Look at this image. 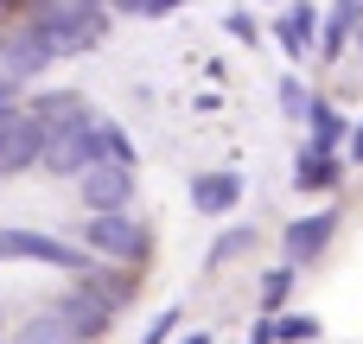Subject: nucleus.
Masks as SVG:
<instances>
[{
  "label": "nucleus",
  "instance_id": "nucleus-1",
  "mask_svg": "<svg viewBox=\"0 0 363 344\" xmlns=\"http://www.w3.org/2000/svg\"><path fill=\"white\" fill-rule=\"evenodd\" d=\"M26 32L45 45V57H77V51H96L108 38V6H83V0H57V6H32Z\"/></svg>",
  "mask_w": 363,
  "mask_h": 344
},
{
  "label": "nucleus",
  "instance_id": "nucleus-2",
  "mask_svg": "<svg viewBox=\"0 0 363 344\" xmlns=\"http://www.w3.org/2000/svg\"><path fill=\"white\" fill-rule=\"evenodd\" d=\"M96 160H102V128H96L89 109L70 115V121H51V128H45V153H38V166H45L51 179H83Z\"/></svg>",
  "mask_w": 363,
  "mask_h": 344
},
{
  "label": "nucleus",
  "instance_id": "nucleus-3",
  "mask_svg": "<svg viewBox=\"0 0 363 344\" xmlns=\"http://www.w3.org/2000/svg\"><path fill=\"white\" fill-rule=\"evenodd\" d=\"M0 262H45V268H70L83 274L89 268V249H70L45 230H0Z\"/></svg>",
  "mask_w": 363,
  "mask_h": 344
},
{
  "label": "nucleus",
  "instance_id": "nucleus-4",
  "mask_svg": "<svg viewBox=\"0 0 363 344\" xmlns=\"http://www.w3.org/2000/svg\"><path fill=\"white\" fill-rule=\"evenodd\" d=\"M83 249L89 255H108V262H128V268H140L147 262V230L134 223V217H89V230H83Z\"/></svg>",
  "mask_w": 363,
  "mask_h": 344
},
{
  "label": "nucleus",
  "instance_id": "nucleus-5",
  "mask_svg": "<svg viewBox=\"0 0 363 344\" xmlns=\"http://www.w3.org/2000/svg\"><path fill=\"white\" fill-rule=\"evenodd\" d=\"M128 198H134V172H128V166L96 160V166L83 172V204H89V217H121Z\"/></svg>",
  "mask_w": 363,
  "mask_h": 344
},
{
  "label": "nucleus",
  "instance_id": "nucleus-6",
  "mask_svg": "<svg viewBox=\"0 0 363 344\" xmlns=\"http://www.w3.org/2000/svg\"><path fill=\"white\" fill-rule=\"evenodd\" d=\"M38 153H45V121H32L26 109L0 128V179H13V172H26V166H38Z\"/></svg>",
  "mask_w": 363,
  "mask_h": 344
},
{
  "label": "nucleus",
  "instance_id": "nucleus-7",
  "mask_svg": "<svg viewBox=\"0 0 363 344\" xmlns=\"http://www.w3.org/2000/svg\"><path fill=\"white\" fill-rule=\"evenodd\" d=\"M338 223H345L338 211H313V217L287 223V243H281V249H287V268H300V262H319V255H325V243L338 236Z\"/></svg>",
  "mask_w": 363,
  "mask_h": 344
},
{
  "label": "nucleus",
  "instance_id": "nucleus-8",
  "mask_svg": "<svg viewBox=\"0 0 363 344\" xmlns=\"http://www.w3.org/2000/svg\"><path fill=\"white\" fill-rule=\"evenodd\" d=\"M38 70H51L45 45H38L26 26H6V32H0V77H6V83H26V77H38Z\"/></svg>",
  "mask_w": 363,
  "mask_h": 344
},
{
  "label": "nucleus",
  "instance_id": "nucleus-9",
  "mask_svg": "<svg viewBox=\"0 0 363 344\" xmlns=\"http://www.w3.org/2000/svg\"><path fill=\"white\" fill-rule=\"evenodd\" d=\"M242 192H249V185H242L236 172H198V179H191V204H198L204 217L236 211V204H242Z\"/></svg>",
  "mask_w": 363,
  "mask_h": 344
},
{
  "label": "nucleus",
  "instance_id": "nucleus-10",
  "mask_svg": "<svg viewBox=\"0 0 363 344\" xmlns=\"http://www.w3.org/2000/svg\"><path fill=\"white\" fill-rule=\"evenodd\" d=\"M281 45H287V57H306L319 45V6H287L281 13Z\"/></svg>",
  "mask_w": 363,
  "mask_h": 344
},
{
  "label": "nucleus",
  "instance_id": "nucleus-11",
  "mask_svg": "<svg viewBox=\"0 0 363 344\" xmlns=\"http://www.w3.org/2000/svg\"><path fill=\"white\" fill-rule=\"evenodd\" d=\"M306 121H313V140H306V153H319V160H332V147H338V140L351 134V128H345V115H338L332 102H319V96H313Z\"/></svg>",
  "mask_w": 363,
  "mask_h": 344
},
{
  "label": "nucleus",
  "instance_id": "nucleus-12",
  "mask_svg": "<svg viewBox=\"0 0 363 344\" xmlns=\"http://www.w3.org/2000/svg\"><path fill=\"white\" fill-rule=\"evenodd\" d=\"M338 179H345V166H338V160H319V153H306V147H300V166H294V185H300V192H332Z\"/></svg>",
  "mask_w": 363,
  "mask_h": 344
},
{
  "label": "nucleus",
  "instance_id": "nucleus-13",
  "mask_svg": "<svg viewBox=\"0 0 363 344\" xmlns=\"http://www.w3.org/2000/svg\"><path fill=\"white\" fill-rule=\"evenodd\" d=\"M6 344H83V338H77L57 313H38V319H26V332H19V338H6Z\"/></svg>",
  "mask_w": 363,
  "mask_h": 344
},
{
  "label": "nucleus",
  "instance_id": "nucleus-14",
  "mask_svg": "<svg viewBox=\"0 0 363 344\" xmlns=\"http://www.w3.org/2000/svg\"><path fill=\"white\" fill-rule=\"evenodd\" d=\"M96 128H102V160H108V166H128V172H134V147H128V128H121V121H96Z\"/></svg>",
  "mask_w": 363,
  "mask_h": 344
},
{
  "label": "nucleus",
  "instance_id": "nucleus-15",
  "mask_svg": "<svg viewBox=\"0 0 363 344\" xmlns=\"http://www.w3.org/2000/svg\"><path fill=\"white\" fill-rule=\"evenodd\" d=\"M287 294H294V268L281 262V268H268V274H262V306L274 313V306H287Z\"/></svg>",
  "mask_w": 363,
  "mask_h": 344
},
{
  "label": "nucleus",
  "instance_id": "nucleus-16",
  "mask_svg": "<svg viewBox=\"0 0 363 344\" xmlns=\"http://www.w3.org/2000/svg\"><path fill=\"white\" fill-rule=\"evenodd\" d=\"M363 13L357 6H338V13H332V32H325V38H319V51H325V57H338V51H345V38H351V26H357Z\"/></svg>",
  "mask_w": 363,
  "mask_h": 344
},
{
  "label": "nucleus",
  "instance_id": "nucleus-17",
  "mask_svg": "<svg viewBox=\"0 0 363 344\" xmlns=\"http://www.w3.org/2000/svg\"><path fill=\"white\" fill-rule=\"evenodd\" d=\"M249 243H255V230H223V236H217V249L204 255V268H223V262H230V255H242Z\"/></svg>",
  "mask_w": 363,
  "mask_h": 344
},
{
  "label": "nucleus",
  "instance_id": "nucleus-18",
  "mask_svg": "<svg viewBox=\"0 0 363 344\" xmlns=\"http://www.w3.org/2000/svg\"><path fill=\"white\" fill-rule=\"evenodd\" d=\"M319 338V319H313V313H306V319H281V326H274V344H313Z\"/></svg>",
  "mask_w": 363,
  "mask_h": 344
},
{
  "label": "nucleus",
  "instance_id": "nucleus-19",
  "mask_svg": "<svg viewBox=\"0 0 363 344\" xmlns=\"http://www.w3.org/2000/svg\"><path fill=\"white\" fill-rule=\"evenodd\" d=\"M281 109H287L294 121H306V109H313V96H306V89H300V83L287 77V83H281Z\"/></svg>",
  "mask_w": 363,
  "mask_h": 344
},
{
  "label": "nucleus",
  "instance_id": "nucleus-20",
  "mask_svg": "<svg viewBox=\"0 0 363 344\" xmlns=\"http://www.w3.org/2000/svg\"><path fill=\"white\" fill-rule=\"evenodd\" d=\"M172 332H179V306H166V313H160V319L147 326V338H140V344H166Z\"/></svg>",
  "mask_w": 363,
  "mask_h": 344
},
{
  "label": "nucleus",
  "instance_id": "nucleus-21",
  "mask_svg": "<svg viewBox=\"0 0 363 344\" xmlns=\"http://www.w3.org/2000/svg\"><path fill=\"white\" fill-rule=\"evenodd\" d=\"M121 13H140V19H166V13H172V0H128Z\"/></svg>",
  "mask_w": 363,
  "mask_h": 344
},
{
  "label": "nucleus",
  "instance_id": "nucleus-22",
  "mask_svg": "<svg viewBox=\"0 0 363 344\" xmlns=\"http://www.w3.org/2000/svg\"><path fill=\"white\" fill-rule=\"evenodd\" d=\"M230 32H236V38H242V45H255V38H262V32H255V19H249V13H230Z\"/></svg>",
  "mask_w": 363,
  "mask_h": 344
},
{
  "label": "nucleus",
  "instance_id": "nucleus-23",
  "mask_svg": "<svg viewBox=\"0 0 363 344\" xmlns=\"http://www.w3.org/2000/svg\"><path fill=\"white\" fill-rule=\"evenodd\" d=\"M351 160H357V166H363V121H357V128H351Z\"/></svg>",
  "mask_w": 363,
  "mask_h": 344
},
{
  "label": "nucleus",
  "instance_id": "nucleus-24",
  "mask_svg": "<svg viewBox=\"0 0 363 344\" xmlns=\"http://www.w3.org/2000/svg\"><path fill=\"white\" fill-rule=\"evenodd\" d=\"M249 344H274V326L262 319V326H255V338H249Z\"/></svg>",
  "mask_w": 363,
  "mask_h": 344
},
{
  "label": "nucleus",
  "instance_id": "nucleus-25",
  "mask_svg": "<svg viewBox=\"0 0 363 344\" xmlns=\"http://www.w3.org/2000/svg\"><path fill=\"white\" fill-rule=\"evenodd\" d=\"M6 102H13V83H6V77H0V109H6Z\"/></svg>",
  "mask_w": 363,
  "mask_h": 344
},
{
  "label": "nucleus",
  "instance_id": "nucleus-26",
  "mask_svg": "<svg viewBox=\"0 0 363 344\" xmlns=\"http://www.w3.org/2000/svg\"><path fill=\"white\" fill-rule=\"evenodd\" d=\"M13 115H19V109H13V102H6V109H0V128H6V121H13Z\"/></svg>",
  "mask_w": 363,
  "mask_h": 344
},
{
  "label": "nucleus",
  "instance_id": "nucleus-27",
  "mask_svg": "<svg viewBox=\"0 0 363 344\" xmlns=\"http://www.w3.org/2000/svg\"><path fill=\"white\" fill-rule=\"evenodd\" d=\"M185 344H211V332H191V338H185Z\"/></svg>",
  "mask_w": 363,
  "mask_h": 344
}]
</instances>
